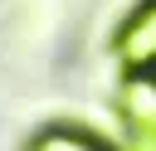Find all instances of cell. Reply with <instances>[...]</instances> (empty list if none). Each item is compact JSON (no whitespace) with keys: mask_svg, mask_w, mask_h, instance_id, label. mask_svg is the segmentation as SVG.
<instances>
[{"mask_svg":"<svg viewBox=\"0 0 156 151\" xmlns=\"http://www.w3.org/2000/svg\"><path fill=\"white\" fill-rule=\"evenodd\" d=\"M112 49H117V58H122L127 73H136V68H156V0H141V5L122 19Z\"/></svg>","mask_w":156,"mask_h":151,"instance_id":"cell-1","label":"cell"},{"mask_svg":"<svg viewBox=\"0 0 156 151\" xmlns=\"http://www.w3.org/2000/svg\"><path fill=\"white\" fill-rule=\"evenodd\" d=\"M122 117L132 132L156 136V68H136L122 78Z\"/></svg>","mask_w":156,"mask_h":151,"instance_id":"cell-2","label":"cell"},{"mask_svg":"<svg viewBox=\"0 0 156 151\" xmlns=\"http://www.w3.org/2000/svg\"><path fill=\"white\" fill-rule=\"evenodd\" d=\"M24 151H112V146H107L102 136L83 132V127H44V132L29 136Z\"/></svg>","mask_w":156,"mask_h":151,"instance_id":"cell-3","label":"cell"}]
</instances>
